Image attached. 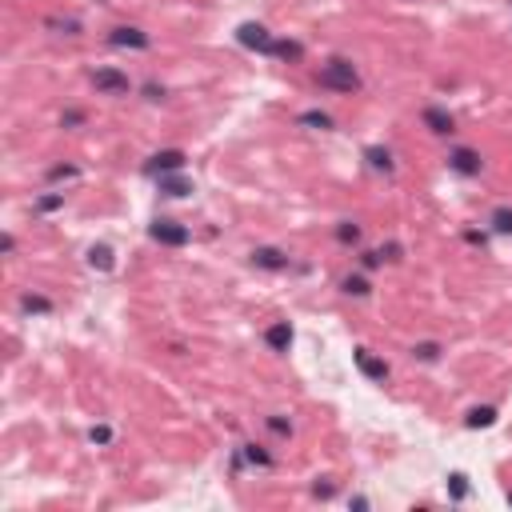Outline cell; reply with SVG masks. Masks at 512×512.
<instances>
[{"instance_id": "cell-1", "label": "cell", "mask_w": 512, "mask_h": 512, "mask_svg": "<svg viewBox=\"0 0 512 512\" xmlns=\"http://www.w3.org/2000/svg\"><path fill=\"white\" fill-rule=\"evenodd\" d=\"M321 89H332V92H356L361 89V72L352 69L348 61H328L321 69Z\"/></svg>"}, {"instance_id": "cell-2", "label": "cell", "mask_w": 512, "mask_h": 512, "mask_svg": "<svg viewBox=\"0 0 512 512\" xmlns=\"http://www.w3.org/2000/svg\"><path fill=\"white\" fill-rule=\"evenodd\" d=\"M149 236L156 244H169V249H181V244H189V229L184 224H176V221H152V229H149Z\"/></svg>"}, {"instance_id": "cell-3", "label": "cell", "mask_w": 512, "mask_h": 512, "mask_svg": "<svg viewBox=\"0 0 512 512\" xmlns=\"http://www.w3.org/2000/svg\"><path fill=\"white\" fill-rule=\"evenodd\" d=\"M236 41L244 44V49H256V52H268L272 56V32L264 29V24H256V21H249V24H241V29H236Z\"/></svg>"}, {"instance_id": "cell-4", "label": "cell", "mask_w": 512, "mask_h": 512, "mask_svg": "<svg viewBox=\"0 0 512 512\" xmlns=\"http://www.w3.org/2000/svg\"><path fill=\"white\" fill-rule=\"evenodd\" d=\"M92 84H96V92H109V96H124L132 89L121 69H96L92 72Z\"/></svg>"}, {"instance_id": "cell-5", "label": "cell", "mask_w": 512, "mask_h": 512, "mask_svg": "<svg viewBox=\"0 0 512 512\" xmlns=\"http://www.w3.org/2000/svg\"><path fill=\"white\" fill-rule=\"evenodd\" d=\"M448 169H456L461 176H476V172L484 169V161H481V152H472V149H456L448 156Z\"/></svg>"}, {"instance_id": "cell-6", "label": "cell", "mask_w": 512, "mask_h": 512, "mask_svg": "<svg viewBox=\"0 0 512 512\" xmlns=\"http://www.w3.org/2000/svg\"><path fill=\"white\" fill-rule=\"evenodd\" d=\"M116 49H149V32H141V29H129V24H121V29H112V36H109Z\"/></svg>"}, {"instance_id": "cell-7", "label": "cell", "mask_w": 512, "mask_h": 512, "mask_svg": "<svg viewBox=\"0 0 512 512\" xmlns=\"http://www.w3.org/2000/svg\"><path fill=\"white\" fill-rule=\"evenodd\" d=\"M144 169L149 172H181L184 169V152L181 149H164V152H156Z\"/></svg>"}, {"instance_id": "cell-8", "label": "cell", "mask_w": 512, "mask_h": 512, "mask_svg": "<svg viewBox=\"0 0 512 512\" xmlns=\"http://www.w3.org/2000/svg\"><path fill=\"white\" fill-rule=\"evenodd\" d=\"M356 368H361L368 381H384V376H388V364H384L381 356H372L368 348H356Z\"/></svg>"}, {"instance_id": "cell-9", "label": "cell", "mask_w": 512, "mask_h": 512, "mask_svg": "<svg viewBox=\"0 0 512 512\" xmlns=\"http://www.w3.org/2000/svg\"><path fill=\"white\" fill-rule=\"evenodd\" d=\"M424 124H428L436 136H448V132H456V121H452L444 109H424Z\"/></svg>"}, {"instance_id": "cell-10", "label": "cell", "mask_w": 512, "mask_h": 512, "mask_svg": "<svg viewBox=\"0 0 512 512\" xmlns=\"http://www.w3.org/2000/svg\"><path fill=\"white\" fill-rule=\"evenodd\" d=\"M264 341H268V348H272V352H288V344H292V328H288V321H276L268 332H264Z\"/></svg>"}, {"instance_id": "cell-11", "label": "cell", "mask_w": 512, "mask_h": 512, "mask_svg": "<svg viewBox=\"0 0 512 512\" xmlns=\"http://www.w3.org/2000/svg\"><path fill=\"white\" fill-rule=\"evenodd\" d=\"M252 264H261V268L281 272V268H288V256H284L281 249H256V252H252Z\"/></svg>"}, {"instance_id": "cell-12", "label": "cell", "mask_w": 512, "mask_h": 512, "mask_svg": "<svg viewBox=\"0 0 512 512\" xmlns=\"http://www.w3.org/2000/svg\"><path fill=\"white\" fill-rule=\"evenodd\" d=\"M89 264H92V268H101V272H109L112 264H116V256H112L109 244H92V249H89Z\"/></svg>"}, {"instance_id": "cell-13", "label": "cell", "mask_w": 512, "mask_h": 512, "mask_svg": "<svg viewBox=\"0 0 512 512\" xmlns=\"http://www.w3.org/2000/svg\"><path fill=\"white\" fill-rule=\"evenodd\" d=\"M272 56H281V61H304V44H296V41H276V44H272Z\"/></svg>"}, {"instance_id": "cell-14", "label": "cell", "mask_w": 512, "mask_h": 512, "mask_svg": "<svg viewBox=\"0 0 512 512\" xmlns=\"http://www.w3.org/2000/svg\"><path fill=\"white\" fill-rule=\"evenodd\" d=\"M492 424H496V408H488V404L468 412V428H492Z\"/></svg>"}, {"instance_id": "cell-15", "label": "cell", "mask_w": 512, "mask_h": 512, "mask_svg": "<svg viewBox=\"0 0 512 512\" xmlns=\"http://www.w3.org/2000/svg\"><path fill=\"white\" fill-rule=\"evenodd\" d=\"M161 192H164V196H189L192 184L181 181V176H161Z\"/></svg>"}, {"instance_id": "cell-16", "label": "cell", "mask_w": 512, "mask_h": 512, "mask_svg": "<svg viewBox=\"0 0 512 512\" xmlns=\"http://www.w3.org/2000/svg\"><path fill=\"white\" fill-rule=\"evenodd\" d=\"M244 461H249V464H261V468H268L272 456L261 448V444H244Z\"/></svg>"}, {"instance_id": "cell-17", "label": "cell", "mask_w": 512, "mask_h": 512, "mask_svg": "<svg viewBox=\"0 0 512 512\" xmlns=\"http://www.w3.org/2000/svg\"><path fill=\"white\" fill-rule=\"evenodd\" d=\"M21 308H24V312H36V316H44V312H52V301H44V296H32V292H29V296L21 301Z\"/></svg>"}, {"instance_id": "cell-18", "label": "cell", "mask_w": 512, "mask_h": 512, "mask_svg": "<svg viewBox=\"0 0 512 512\" xmlns=\"http://www.w3.org/2000/svg\"><path fill=\"white\" fill-rule=\"evenodd\" d=\"M344 292H348V296H368L372 284L364 281V276H344Z\"/></svg>"}, {"instance_id": "cell-19", "label": "cell", "mask_w": 512, "mask_h": 512, "mask_svg": "<svg viewBox=\"0 0 512 512\" xmlns=\"http://www.w3.org/2000/svg\"><path fill=\"white\" fill-rule=\"evenodd\" d=\"M368 164H372V169H381V172H392L388 149H368Z\"/></svg>"}, {"instance_id": "cell-20", "label": "cell", "mask_w": 512, "mask_h": 512, "mask_svg": "<svg viewBox=\"0 0 512 512\" xmlns=\"http://www.w3.org/2000/svg\"><path fill=\"white\" fill-rule=\"evenodd\" d=\"M301 124H308V129H332V116H328V112L312 109V112H304V116H301Z\"/></svg>"}, {"instance_id": "cell-21", "label": "cell", "mask_w": 512, "mask_h": 512, "mask_svg": "<svg viewBox=\"0 0 512 512\" xmlns=\"http://www.w3.org/2000/svg\"><path fill=\"white\" fill-rule=\"evenodd\" d=\"M448 492L456 496V501L468 496V476H464V472H452V476H448Z\"/></svg>"}, {"instance_id": "cell-22", "label": "cell", "mask_w": 512, "mask_h": 512, "mask_svg": "<svg viewBox=\"0 0 512 512\" xmlns=\"http://www.w3.org/2000/svg\"><path fill=\"white\" fill-rule=\"evenodd\" d=\"M336 241H341V244H356V241H361V229H356L352 221H344L341 229H336Z\"/></svg>"}, {"instance_id": "cell-23", "label": "cell", "mask_w": 512, "mask_h": 512, "mask_svg": "<svg viewBox=\"0 0 512 512\" xmlns=\"http://www.w3.org/2000/svg\"><path fill=\"white\" fill-rule=\"evenodd\" d=\"M412 356H416V361H436V356H441V344L424 341V344H416V348H412Z\"/></svg>"}, {"instance_id": "cell-24", "label": "cell", "mask_w": 512, "mask_h": 512, "mask_svg": "<svg viewBox=\"0 0 512 512\" xmlns=\"http://www.w3.org/2000/svg\"><path fill=\"white\" fill-rule=\"evenodd\" d=\"M492 229L496 232H512V209H496L492 212Z\"/></svg>"}, {"instance_id": "cell-25", "label": "cell", "mask_w": 512, "mask_h": 512, "mask_svg": "<svg viewBox=\"0 0 512 512\" xmlns=\"http://www.w3.org/2000/svg\"><path fill=\"white\" fill-rule=\"evenodd\" d=\"M64 204V196H41V201H36V212H56Z\"/></svg>"}, {"instance_id": "cell-26", "label": "cell", "mask_w": 512, "mask_h": 512, "mask_svg": "<svg viewBox=\"0 0 512 512\" xmlns=\"http://www.w3.org/2000/svg\"><path fill=\"white\" fill-rule=\"evenodd\" d=\"M49 29H61V32H69V36H76V32H81V24H76V21H56V16H52Z\"/></svg>"}, {"instance_id": "cell-27", "label": "cell", "mask_w": 512, "mask_h": 512, "mask_svg": "<svg viewBox=\"0 0 512 512\" xmlns=\"http://www.w3.org/2000/svg\"><path fill=\"white\" fill-rule=\"evenodd\" d=\"M268 428H272V432H281V436H288V432H292L284 416H268Z\"/></svg>"}, {"instance_id": "cell-28", "label": "cell", "mask_w": 512, "mask_h": 512, "mask_svg": "<svg viewBox=\"0 0 512 512\" xmlns=\"http://www.w3.org/2000/svg\"><path fill=\"white\" fill-rule=\"evenodd\" d=\"M64 176H76V169H72V164H61V169L49 172V181H64Z\"/></svg>"}, {"instance_id": "cell-29", "label": "cell", "mask_w": 512, "mask_h": 512, "mask_svg": "<svg viewBox=\"0 0 512 512\" xmlns=\"http://www.w3.org/2000/svg\"><path fill=\"white\" fill-rule=\"evenodd\" d=\"M381 261H384V252H364V256H361V264H364V268H376Z\"/></svg>"}, {"instance_id": "cell-30", "label": "cell", "mask_w": 512, "mask_h": 512, "mask_svg": "<svg viewBox=\"0 0 512 512\" xmlns=\"http://www.w3.org/2000/svg\"><path fill=\"white\" fill-rule=\"evenodd\" d=\"M89 436H92V441H96V444H109V441H112V432H109V428H92Z\"/></svg>"}, {"instance_id": "cell-31", "label": "cell", "mask_w": 512, "mask_h": 512, "mask_svg": "<svg viewBox=\"0 0 512 512\" xmlns=\"http://www.w3.org/2000/svg\"><path fill=\"white\" fill-rule=\"evenodd\" d=\"M84 121V112H64V124H69V129H72V124H81Z\"/></svg>"}, {"instance_id": "cell-32", "label": "cell", "mask_w": 512, "mask_h": 512, "mask_svg": "<svg viewBox=\"0 0 512 512\" xmlns=\"http://www.w3.org/2000/svg\"><path fill=\"white\" fill-rule=\"evenodd\" d=\"M508 504H512V492H508Z\"/></svg>"}]
</instances>
